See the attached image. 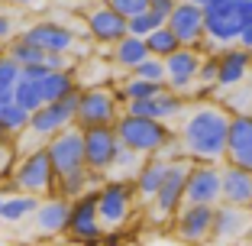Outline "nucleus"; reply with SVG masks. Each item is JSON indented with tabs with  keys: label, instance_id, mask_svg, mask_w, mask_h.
<instances>
[{
	"label": "nucleus",
	"instance_id": "f257e3e1",
	"mask_svg": "<svg viewBox=\"0 0 252 246\" xmlns=\"http://www.w3.org/2000/svg\"><path fill=\"white\" fill-rule=\"evenodd\" d=\"M233 113L220 104L197 101L185 110L178 123L181 149L191 162H226V140H230Z\"/></svg>",
	"mask_w": 252,
	"mask_h": 246
},
{
	"label": "nucleus",
	"instance_id": "f03ea898",
	"mask_svg": "<svg viewBox=\"0 0 252 246\" xmlns=\"http://www.w3.org/2000/svg\"><path fill=\"white\" fill-rule=\"evenodd\" d=\"M117 133H120V142L129 146L133 152H139V156H162V159L185 156L178 130H171V123H162V120L123 113L117 120Z\"/></svg>",
	"mask_w": 252,
	"mask_h": 246
},
{
	"label": "nucleus",
	"instance_id": "7ed1b4c3",
	"mask_svg": "<svg viewBox=\"0 0 252 246\" xmlns=\"http://www.w3.org/2000/svg\"><path fill=\"white\" fill-rule=\"evenodd\" d=\"M188 172H191V159L181 156V159H168V172H165V181L158 188V194L152 198V204L146 208L149 220L156 227L165 224H175L178 211L185 208V188H188Z\"/></svg>",
	"mask_w": 252,
	"mask_h": 246
},
{
	"label": "nucleus",
	"instance_id": "20e7f679",
	"mask_svg": "<svg viewBox=\"0 0 252 246\" xmlns=\"http://www.w3.org/2000/svg\"><path fill=\"white\" fill-rule=\"evenodd\" d=\"M10 181H16L20 191L36 194V198L55 194V188H59V172H55V162H52V156H49V149L39 146V149H32V152H23Z\"/></svg>",
	"mask_w": 252,
	"mask_h": 246
},
{
	"label": "nucleus",
	"instance_id": "39448f33",
	"mask_svg": "<svg viewBox=\"0 0 252 246\" xmlns=\"http://www.w3.org/2000/svg\"><path fill=\"white\" fill-rule=\"evenodd\" d=\"M139 208V198H136L133 178H107L100 185L97 194V211H100V220H104L107 230H120V227L129 224V217Z\"/></svg>",
	"mask_w": 252,
	"mask_h": 246
},
{
	"label": "nucleus",
	"instance_id": "423d86ee",
	"mask_svg": "<svg viewBox=\"0 0 252 246\" xmlns=\"http://www.w3.org/2000/svg\"><path fill=\"white\" fill-rule=\"evenodd\" d=\"M123 117V104H120L113 84H88L81 91L78 101V127L91 130V127H117V120Z\"/></svg>",
	"mask_w": 252,
	"mask_h": 246
},
{
	"label": "nucleus",
	"instance_id": "0eeeda50",
	"mask_svg": "<svg viewBox=\"0 0 252 246\" xmlns=\"http://www.w3.org/2000/svg\"><path fill=\"white\" fill-rule=\"evenodd\" d=\"M97 194H100V185L88 188L78 201H71V220H68L65 237H71L74 243L94 246V243L104 240L107 227H104V220H100V211H97Z\"/></svg>",
	"mask_w": 252,
	"mask_h": 246
},
{
	"label": "nucleus",
	"instance_id": "6e6552de",
	"mask_svg": "<svg viewBox=\"0 0 252 246\" xmlns=\"http://www.w3.org/2000/svg\"><path fill=\"white\" fill-rule=\"evenodd\" d=\"M81 91L65 97V101H55V104H42L30 120V133L36 136L39 142H49L52 136H59L62 130L78 127V101H81Z\"/></svg>",
	"mask_w": 252,
	"mask_h": 246
},
{
	"label": "nucleus",
	"instance_id": "1a4fd4ad",
	"mask_svg": "<svg viewBox=\"0 0 252 246\" xmlns=\"http://www.w3.org/2000/svg\"><path fill=\"white\" fill-rule=\"evenodd\" d=\"M120 152L117 127H91L84 130V165L97 178H110V169Z\"/></svg>",
	"mask_w": 252,
	"mask_h": 246
},
{
	"label": "nucleus",
	"instance_id": "9d476101",
	"mask_svg": "<svg viewBox=\"0 0 252 246\" xmlns=\"http://www.w3.org/2000/svg\"><path fill=\"white\" fill-rule=\"evenodd\" d=\"M23 36L30 42H36L39 49H45V52H71L74 55V49L81 45V39L88 33L68 26L65 20H32L30 26H23Z\"/></svg>",
	"mask_w": 252,
	"mask_h": 246
},
{
	"label": "nucleus",
	"instance_id": "9b49d317",
	"mask_svg": "<svg viewBox=\"0 0 252 246\" xmlns=\"http://www.w3.org/2000/svg\"><path fill=\"white\" fill-rule=\"evenodd\" d=\"M84 33H88L97 45H110L113 49L120 39L129 36V20H126L123 13H117L110 3L97 0V3H91V7L84 10Z\"/></svg>",
	"mask_w": 252,
	"mask_h": 246
},
{
	"label": "nucleus",
	"instance_id": "f8f14e48",
	"mask_svg": "<svg viewBox=\"0 0 252 246\" xmlns=\"http://www.w3.org/2000/svg\"><path fill=\"white\" fill-rule=\"evenodd\" d=\"M223 201V162H191L185 188V204H217Z\"/></svg>",
	"mask_w": 252,
	"mask_h": 246
},
{
	"label": "nucleus",
	"instance_id": "ddd939ff",
	"mask_svg": "<svg viewBox=\"0 0 252 246\" xmlns=\"http://www.w3.org/2000/svg\"><path fill=\"white\" fill-rule=\"evenodd\" d=\"M214 211L210 204H185L175 217V237L185 246H207L214 243Z\"/></svg>",
	"mask_w": 252,
	"mask_h": 246
},
{
	"label": "nucleus",
	"instance_id": "4468645a",
	"mask_svg": "<svg viewBox=\"0 0 252 246\" xmlns=\"http://www.w3.org/2000/svg\"><path fill=\"white\" fill-rule=\"evenodd\" d=\"M45 149L55 162V172L59 175H71L78 169H88L84 165V130L81 127H71V130H62L59 136L45 142Z\"/></svg>",
	"mask_w": 252,
	"mask_h": 246
},
{
	"label": "nucleus",
	"instance_id": "2eb2a0df",
	"mask_svg": "<svg viewBox=\"0 0 252 246\" xmlns=\"http://www.w3.org/2000/svg\"><path fill=\"white\" fill-rule=\"evenodd\" d=\"M168 26L181 39V45L200 49V42L207 39V10L197 7L194 0H178V7L168 16Z\"/></svg>",
	"mask_w": 252,
	"mask_h": 246
},
{
	"label": "nucleus",
	"instance_id": "dca6fc26",
	"mask_svg": "<svg viewBox=\"0 0 252 246\" xmlns=\"http://www.w3.org/2000/svg\"><path fill=\"white\" fill-rule=\"evenodd\" d=\"M252 233V214L249 208H236V204H217L214 211V243L217 246H233L243 243Z\"/></svg>",
	"mask_w": 252,
	"mask_h": 246
},
{
	"label": "nucleus",
	"instance_id": "f3484780",
	"mask_svg": "<svg viewBox=\"0 0 252 246\" xmlns=\"http://www.w3.org/2000/svg\"><path fill=\"white\" fill-rule=\"evenodd\" d=\"M68 220H71V201L62 194H49L39 201L36 214H32V230L39 240H55L68 233Z\"/></svg>",
	"mask_w": 252,
	"mask_h": 246
},
{
	"label": "nucleus",
	"instance_id": "a211bd4d",
	"mask_svg": "<svg viewBox=\"0 0 252 246\" xmlns=\"http://www.w3.org/2000/svg\"><path fill=\"white\" fill-rule=\"evenodd\" d=\"M243 30H246V23H243V16H239V0L207 10V39L217 42L220 49L236 45L239 36H243Z\"/></svg>",
	"mask_w": 252,
	"mask_h": 246
},
{
	"label": "nucleus",
	"instance_id": "6ab92c4d",
	"mask_svg": "<svg viewBox=\"0 0 252 246\" xmlns=\"http://www.w3.org/2000/svg\"><path fill=\"white\" fill-rule=\"evenodd\" d=\"M188 110L185 94L178 91H162L158 97H149V101H129L123 107V113H133V117H149V120H162V123H171V120H181Z\"/></svg>",
	"mask_w": 252,
	"mask_h": 246
},
{
	"label": "nucleus",
	"instance_id": "aec40b11",
	"mask_svg": "<svg viewBox=\"0 0 252 246\" xmlns=\"http://www.w3.org/2000/svg\"><path fill=\"white\" fill-rule=\"evenodd\" d=\"M200 62H204V55L197 52V49H191V45H181L175 55H168L165 59V68H168V88L178 91V94H191V88H197V75H200Z\"/></svg>",
	"mask_w": 252,
	"mask_h": 246
},
{
	"label": "nucleus",
	"instance_id": "412c9836",
	"mask_svg": "<svg viewBox=\"0 0 252 246\" xmlns=\"http://www.w3.org/2000/svg\"><path fill=\"white\" fill-rule=\"evenodd\" d=\"M39 201H42V198L20 191L16 181L7 178V185H0V224L16 227V224H23V220H32Z\"/></svg>",
	"mask_w": 252,
	"mask_h": 246
},
{
	"label": "nucleus",
	"instance_id": "4be33fe9",
	"mask_svg": "<svg viewBox=\"0 0 252 246\" xmlns=\"http://www.w3.org/2000/svg\"><path fill=\"white\" fill-rule=\"evenodd\" d=\"M226 162L252 172V113H233L230 140H226Z\"/></svg>",
	"mask_w": 252,
	"mask_h": 246
},
{
	"label": "nucleus",
	"instance_id": "5701e85b",
	"mask_svg": "<svg viewBox=\"0 0 252 246\" xmlns=\"http://www.w3.org/2000/svg\"><path fill=\"white\" fill-rule=\"evenodd\" d=\"M165 172H168V159H162V156H146L142 159L139 172L133 175V188H136V198H139L142 208H149L152 198L158 194V188H162V181H165Z\"/></svg>",
	"mask_w": 252,
	"mask_h": 246
},
{
	"label": "nucleus",
	"instance_id": "b1692460",
	"mask_svg": "<svg viewBox=\"0 0 252 246\" xmlns=\"http://www.w3.org/2000/svg\"><path fill=\"white\" fill-rule=\"evenodd\" d=\"M252 68V52L243 45H226L220 49V81L217 88H236L243 84V78L249 75Z\"/></svg>",
	"mask_w": 252,
	"mask_h": 246
},
{
	"label": "nucleus",
	"instance_id": "393cba45",
	"mask_svg": "<svg viewBox=\"0 0 252 246\" xmlns=\"http://www.w3.org/2000/svg\"><path fill=\"white\" fill-rule=\"evenodd\" d=\"M223 204L249 208L252 204V172L223 162Z\"/></svg>",
	"mask_w": 252,
	"mask_h": 246
},
{
	"label": "nucleus",
	"instance_id": "a878e982",
	"mask_svg": "<svg viewBox=\"0 0 252 246\" xmlns=\"http://www.w3.org/2000/svg\"><path fill=\"white\" fill-rule=\"evenodd\" d=\"M149 42L142 36H126V39H120L117 45H113V52H110V59H113V65L117 68H123V71H133L139 62H146L149 59Z\"/></svg>",
	"mask_w": 252,
	"mask_h": 246
},
{
	"label": "nucleus",
	"instance_id": "bb28decb",
	"mask_svg": "<svg viewBox=\"0 0 252 246\" xmlns=\"http://www.w3.org/2000/svg\"><path fill=\"white\" fill-rule=\"evenodd\" d=\"M81 81H78V71H49L42 78V94L45 104H55V101H65V97L78 94Z\"/></svg>",
	"mask_w": 252,
	"mask_h": 246
},
{
	"label": "nucleus",
	"instance_id": "cd10ccee",
	"mask_svg": "<svg viewBox=\"0 0 252 246\" xmlns=\"http://www.w3.org/2000/svg\"><path fill=\"white\" fill-rule=\"evenodd\" d=\"M162 91H168V84L165 81H146V78H123V84L117 88V97L120 104H129V101H149V97H158Z\"/></svg>",
	"mask_w": 252,
	"mask_h": 246
},
{
	"label": "nucleus",
	"instance_id": "c85d7f7f",
	"mask_svg": "<svg viewBox=\"0 0 252 246\" xmlns=\"http://www.w3.org/2000/svg\"><path fill=\"white\" fill-rule=\"evenodd\" d=\"M107 178H97V175H91L88 169H78L71 172V175H59V188H55V194H62V198H68V201H78L88 188L94 185H104Z\"/></svg>",
	"mask_w": 252,
	"mask_h": 246
},
{
	"label": "nucleus",
	"instance_id": "c756f323",
	"mask_svg": "<svg viewBox=\"0 0 252 246\" xmlns=\"http://www.w3.org/2000/svg\"><path fill=\"white\" fill-rule=\"evenodd\" d=\"M7 55L20 68H26V65H45V55H49V52H45V49H39L36 42H30L23 33H16V36L7 42Z\"/></svg>",
	"mask_w": 252,
	"mask_h": 246
},
{
	"label": "nucleus",
	"instance_id": "7c9ffc66",
	"mask_svg": "<svg viewBox=\"0 0 252 246\" xmlns=\"http://www.w3.org/2000/svg\"><path fill=\"white\" fill-rule=\"evenodd\" d=\"M13 101L20 107H26L30 113H36L39 107L45 104V94H42V78H30V75H20L13 91Z\"/></svg>",
	"mask_w": 252,
	"mask_h": 246
},
{
	"label": "nucleus",
	"instance_id": "2f4dec72",
	"mask_svg": "<svg viewBox=\"0 0 252 246\" xmlns=\"http://www.w3.org/2000/svg\"><path fill=\"white\" fill-rule=\"evenodd\" d=\"M30 120H32V113L26 110V107H20L16 101H10V104L0 107V123H3V130H7L13 140L30 130Z\"/></svg>",
	"mask_w": 252,
	"mask_h": 246
},
{
	"label": "nucleus",
	"instance_id": "473e14b6",
	"mask_svg": "<svg viewBox=\"0 0 252 246\" xmlns=\"http://www.w3.org/2000/svg\"><path fill=\"white\" fill-rule=\"evenodd\" d=\"M146 42H149V52L156 55V59H168V55H175L181 49V39L175 36V30H171L168 23L158 26L152 36H146Z\"/></svg>",
	"mask_w": 252,
	"mask_h": 246
},
{
	"label": "nucleus",
	"instance_id": "72a5a7b5",
	"mask_svg": "<svg viewBox=\"0 0 252 246\" xmlns=\"http://www.w3.org/2000/svg\"><path fill=\"white\" fill-rule=\"evenodd\" d=\"M23 68L10 59L7 52H0V107L13 101V91H16V81H20Z\"/></svg>",
	"mask_w": 252,
	"mask_h": 246
},
{
	"label": "nucleus",
	"instance_id": "f704fd0d",
	"mask_svg": "<svg viewBox=\"0 0 252 246\" xmlns=\"http://www.w3.org/2000/svg\"><path fill=\"white\" fill-rule=\"evenodd\" d=\"M142 159L146 156H139V152H133L129 146L120 142V152H117V162H113V169H110V178H133L136 172H139Z\"/></svg>",
	"mask_w": 252,
	"mask_h": 246
},
{
	"label": "nucleus",
	"instance_id": "c9c22d12",
	"mask_svg": "<svg viewBox=\"0 0 252 246\" xmlns=\"http://www.w3.org/2000/svg\"><path fill=\"white\" fill-rule=\"evenodd\" d=\"M165 16H158L156 10H146V13H139V16H133V20H129V36H152V33L158 30V26H165Z\"/></svg>",
	"mask_w": 252,
	"mask_h": 246
},
{
	"label": "nucleus",
	"instance_id": "e433bc0d",
	"mask_svg": "<svg viewBox=\"0 0 252 246\" xmlns=\"http://www.w3.org/2000/svg\"><path fill=\"white\" fill-rule=\"evenodd\" d=\"M129 75H133V78H146V81H165V78H168V68H165V59L149 55V59L139 62ZM165 84H168V81H165Z\"/></svg>",
	"mask_w": 252,
	"mask_h": 246
},
{
	"label": "nucleus",
	"instance_id": "4c0bfd02",
	"mask_svg": "<svg viewBox=\"0 0 252 246\" xmlns=\"http://www.w3.org/2000/svg\"><path fill=\"white\" fill-rule=\"evenodd\" d=\"M16 162H20V146H16V140H0V181L3 178H13V169Z\"/></svg>",
	"mask_w": 252,
	"mask_h": 246
},
{
	"label": "nucleus",
	"instance_id": "58836bf2",
	"mask_svg": "<svg viewBox=\"0 0 252 246\" xmlns=\"http://www.w3.org/2000/svg\"><path fill=\"white\" fill-rule=\"evenodd\" d=\"M104 3H110L117 13H123L126 20H133V16H139V13H146L149 10V3L152 0H104Z\"/></svg>",
	"mask_w": 252,
	"mask_h": 246
},
{
	"label": "nucleus",
	"instance_id": "ea45409f",
	"mask_svg": "<svg viewBox=\"0 0 252 246\" xmlns=\"http://www.w3.org/2000/svg\"><path fill=\"white\" fill-rule=\"evenodd\" d=\"M45 65L52 68V71H74L71 52H49L45 55Z\"/></svg>",
	"mask_w": 252,
	"mask_h": 246
},
{
	"label": "nucleus",
	"instance_id": "a19ab883",
	"mask_svg": "<svg viewBox=\"0 0 252 246\" xmlns=\"http://www.w3.org/2000/svg\"><path fill=\"white\" fill-rule=\"evenodd\" d=\"M178 7V0H152V3H149V10H156L158 16H165V20H168L171 16V10Z\"/></svg>",
	"mask_w": 252,
	"mask_h": 246
},
{
	"label": "nucleus",
	"instance_id": "79ce46f5",
	"mask_svg": "<svg viewBox=\"0 0 252 246\" xmlns=\"http://www.w3.org/2000/svg\"><path fill=\"white\" fill-rule=\"evenodd\" d=\"M13 26H16L13 16H10V13H0V42H3V39H7V42L13 39Z\"/></svg>",
	"mask_w": 252,
	"mask_h": 246
},
{
	"label": "nucleus",
	"instance_id": "37998d69",
	"mask_svg": "<svg viewBox=\"0 0 252 246\" xmlns=\"http://www.w3.org/2000/svg\"><path fill=\"white\" fill-rule=\"evenodd\" d=\"M239 16L246 26H252V0H239Z\"/></svg>",
	"mask_w": 252,
	"mask_h": 246
},
{
	"label": "nucleus",
	"instance_id": "c03bdc74",
	"mask_svg": "<svg viewBox=\"0 0 252 246\" xmlns=\"http://www.w3.org/2000/svg\"><path fill=\"white\" fill-rule=\"evenodd\" d=\"M10 7H20V10H30V7H42L45 0H7Z\"/></svg>",
	"mask_w": 252,
	"mask_h": 246
},
{
	"label": "nucleus",
	"instance_id": "a18cd8bd",
	"mask_svg": "<svg viewBox=\"0 0 252 246\" xmlns=\"http://www.w3.org/2000/svg\"><path fill=\"white\" fill-rule=\"evenodd\" d=\"M236 45H243V49H249V52H252V26H246V30H243V36H239Z\"/></svg>",
	"mask_w": 252,
	"mask_h": 246
},
{
	"label": "nucleus",
	"instance_id": "49530a36",
	"mask_svg": "<svg viewBox=\"0 0 252 246\" xmlns=\"http://www.w3.org/2000/svg\"><path fill=\"white\" fill-rule=\"evenodd\" d=\"M197 7H204V10H210V7H220V3H233V0H194Z\"/></svg>",
	"mask_w": 252,
	"mask_h": 246
},
{
	"label": "nucleus",
	"instance_id": "de8ad7c7",
	"mask_svg": "<svg viewBox=\"0 0 252 246\" xmlns=\"http://www.w3.org/2000/svg\"><path fill=\"white\" fill-rule=\"evenodd\" d=\"M7 136H10V133L3 130V123H0V140H7ZM10 140H13V136H10Z\"/></svg>",
	"mask_w": 252,
	"mask_h": 246
},
{
	"label": "nucleus",
	"instance_id": "09e8293b",
	"mask_svg": "<svg viewBox=\"0 0 252 246\" xmlns=\"http://www.w3.org/2000/svg\"><path fill=\"white\" fill-rule=\"evenodd\" d=\"M78 3H94V0H78Z\"/></svg>",
	"mask_w": 252,
	"mask_h": 246
},
{
	"label": "nucleus",
	"instance_id": "8fccbe9b",
	"mask_svg": "<svg viewBox=\"0 0 252 246\" xmlns=\"http://www.w3.org/2000/svg\"><path fill=\"white\" fill-rule=\"evenodd\" d=\"M249 214H252V204H249Z\"/></svg>",
	"mask_w": 252,
	"mask_h": 246
},
{
	"label": "nucleus",
	"instance_id": "3c124183",
	"mask_svg": "<svg viewBox=\"0 0 252 246\" xmlns=\"http://www.w3.org/2000/svg\"><path fill=\"white\" fill-rule=\"evenodd\" d=\"M0 3H7V0H0Z\"/></svg>",
	"mask_w": 252,
	"mask_h": 246
}]
</instances>
